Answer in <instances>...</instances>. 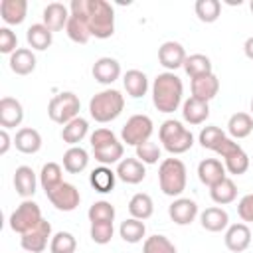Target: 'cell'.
<instances>
[{"instance_id": "1", "label": "cell", "mask_w": 253, "mask_h": 253, "mask_svg": "<svg viewBox=\"0 0 253 253\" xmlns=\"http://www.w3.org/2000/svg\"><path fill=\"white\" fill-rule=\"evenodd\" d=\"M69 12L87 20L91 38L107 40L115 34V10L105 0H71Z\"/></svg>"}, {"instance_id": "2", "label": "cell", "mask_w": 253, "mask_h": 253, "mask_svg": "<svg viewBox=\"0 0 253 253\" xmlns=\"http://www.w3.org/2000/svg\"><path fill=\"white\" fill-rule=\"evenodd\" d=\"M184 97V85L182 79L172 73L164 71L158 73L152 81V103L160 113H174L182 105Z\"/></svg>"}, {"instance_id": "3", "label": "cell", "mask_w": 253, "mask_h": 253, "mask_svg": "<svg viewBox=\"0 0 253 253\" xmlns=\"http://www.w3.org/2000/svg\"><path fill=\"white\" fill-rule=\"evenodd\" d=\"M188 172L186 164L180 158H164L158 166V186L162 194L170 198H180V194L186 190Z\"/></svg>"}, {"instance_id": "4", "label": "cell", "mask_w": 253, "mask_h": 253, "mask_svg": "<svg viewBox=\"0 0 253 253\" xmlns=\"http://www.w3.org/2000/svg\"><path fill=\"white\" fill-rule=\"evenodd\" d=\"M125 109V97L117 89H103L95 93L89 101V115L97 123H111L115 121Z\"/></svg>"}, {"instance_id": "5", "label": "cell", "mask_w": 253, "mask_h": 253, "mask_svg": "<svg viewBox=\"0 0 253 253\" xmlns=\"http://www.w3.org/2000/svg\"><path fill=\"white\" fill-rule=\"evenodd\" d=\"M158 138L170 154H184L194 146V134L180 121L168 119L158 128Z\"/></svg>"}, {"instance_id": "6", "label": "cell", "mask_w": 253, "mask_h": 253, "mask_svg": "<svg viewBox=\"0 0 253 253\" xmlns=\"http://www.w3.org/2000/svg\"><path fill=\"white\" fill-rule=\"evenodd\" d=\"M79 97L71 91H61L47 103V117L57 125H67L75 117H79Z\"/></svg>"}, {"instance_id": "7", "label": "cell", "mask_w": 253, "mask_h": 253, "mask_svg": "<svg viewBox=\"0 0 253 253\" xmlns=\"http://www.w3.org/2000/svg\"><path fill=\"white\" fill-rule=\"evenodd\" d=\"M215 154H219L223 158V166L229 174L233 176H241L249 170V156L247 152L241 148V144H237L233 138L225 136L221 140V144L217 146Z\"/></svg>"}, {"instance_id": "8", "label": "cell", "mask_w": 253, "mask_h": 253, "mask_svg": "<svg viewBox=\"0 0 253 253\" xmlns=\"http://www.w3.org/2000/svg\"><path fill=\"white\" fill-rule=\"evenodd\" d=\"M42 210L34 200H24L12 213H10V229L24 235L40 225L42 221Z\"/></svg>"}, {"instance_id": "9", "label": "cell", "mask_w": 253, "mask_h": 253, "mask_svg": "<svg viewBox=\"0 0 253 253\" xmlns=\"http://www.w3.org/2000/svg\"><path fill=\"white\" fill-rule=\"evenodd\" d=\"M154 130L152 119L148 115H132L121 128V138L128 146H138L146 140H150Z\"/></svg>"}, {"instance_id": "10", "label": "cell", "mask_w": 253, "mask_h": 253, "mask_svg": "<svg viewBox=\"0 0 253 253\" xmlns=\"http://www.w3.org/2000/svg\"><path fill=\"white\" fill-rule=\"evenodd\" d=\"M45 196L51 202V206L55 210H59V211H73L79 206V202H81L79 190L73 184H69V182H61L57 188H53Z\"/></svg>"}, {"instance_id": "11", "label": "cell", "mask_w": 253, "mask_h": 253, "mask_svg": "<svg viewBox=\"0 0 253 253\" xmlns=\"http://www.w3.org/2000/svg\"><path fill=\"white\" fill-rule=\"evenodd\" d=\"M51 237H53L51 235V223L47 219H42L38 227H34L32 231H28L20 237V245L28 253H42L47 247V243L51 241Z\"/></svg>"}, {"instance_id": "12", "label": "cell", "mask_w": 253, "mask_h": 253, "mask_svg": "<svg viewBox=\"0 0 253 253\" xmlns=\"http://www.w3.org/2000/svg\"><path fill=\"white\" fill-rule=\"evenodd\" d=\"M186 49L180 42H164L160 47H158V61L164 69L168 71H176L178 67H184V61H186Z\"/></svg>"}, {"instance_id": "13", "label": "cell", "mask_w": 253, "mask_h": 253, "mask_svg": "<svg viewBox=\"0 0 253 253\" xmlns=\"http://www.w3.org/2000/svg\"><path fill=\"white\" fill-rule=\"evenodd\" d=\"M168 215L176 225H190L198 215V204L190 198H176L168 206Z\"/></svg>"}, {"instance_id": "14", "label": "cell", "mask_w": 253, "mask_h": 253, "mask_svg": "<svg viewBox=\"0 0 253 253\" xmlns=\"http://www.w3.org/2000/svg\"><path fill=\"white\" fill-rule=\"evenodd\" d=\"M24 121V107L14 97L0 99V126L2 128H16Z\"/></svg>"}, {"instance_id": "15", "label": "cell", "mask_w": 253, "mask_h": 253, "mask_svg": "<svg viewBox=\"0 0 253 253\" xmlns=\"http://www.w3.org/2000/svg\"><path fill=\"white\" fill-rule=\"evenodd\" d=\"M225 166L221 160L217 158H204L200 164H198V178L204 186L208 188H213L215 184H219L221 180H225Z\"/></svg>"}, {"instance_id": "16", "label": "cell", "mask_w": 253, "mask_h": 253, "mask_svg": "<svg viewBox=\"0 0 253 253\" xmlns=\"http://www.w3.org/2000/svg\"><path fill=\"white\" fill-rule=\"evenodd\" d=\"M225 247L233 253H241L251 245V229L247 223H231L223 235Z\"/></svg>"}, {"instance_id": "17", "label": "cell", "mask_w": 253, "mask_h": 253, "mask_svg": "<svg viewBox=\"0 0 253 253\" xmlns=\"http://www.w3.org/2000/svg\"><path fill=\"white\" fill-rule=\"evenodd\" d=\"M93 79L101 85H111L121 77V63L115 57H99L93 63Z\"/></svg>"}, {"instance_id": "18", "label": "cell", "mask_w": 253, "mask_h": 253, "mask_svg": "<svg viewBox=\"0 0 253 253\" xmlns=\"http://www.w3.org/2000/svg\"><path fill=\"white\" fill-rule=\"evenodd\" d=\"M69 16H71V12H69V8L65 4H61V2H49L43 8V14H42L43 22L42 24L47 26L51 32H59V30H63L67 26Z\"/></svg>"}, {"instance_id": "19", "label": "cell", "mask_w": 253, "mask_h": 253, "mask_svg": "<svg viewBox=\"0 0 253 253\" xmlns=\"http://www.w3.org/2000/svg\"><path fill=\"white\" fill-rule=\"evenodd\" d=\"M117 178L125 184H140L146 176V168L138 158H123L117 164Z\"/></svg>"}, {"instance_id": "20", "label": "cell", "mask_w": 253, "mask_h": 253, "mask_svg": "<svg viewBox=\"0 0 253 253\" xmlns=\"http://www.w3.org/2000/svg\"><path fill=\"white\" fill-rule=\"evenodd\" d=\"M200 223L206 231H211V233H217V231H223L229 227V215L223 208L219 206H211V208H206L202 213H200Z\"/></svg>"}, {"instance_id": "21", "label": "cell", "mask_w": 253, "mask_h": 253, "mask_svg": "<svg viewBox=\"0 0 253 253\" xmlns=\"http://www.w3.org/2000/svg\"><path fill=\"white\" fill-rule=\"evenodd\" d=\"M217 93H219V79L215 77V73L192 79V97L194 99L210 103Z\"/></svg>"}, {"instance_id": "22", "label": "cell", "mask_w": 253, "mask_h": 253, "mask_svg": "<svg viewBox=\"0 0 253 253\" xmlns=\"http://www.w3.org/2000/svg\"><path fill=\"white\" fill-rule=\"evenodd\" d=\"M36 186H38L36 172L30 166H18L16 172H14V188H16V192L22 198L30 200L36 194Z\"/></svg>"}, {"instance_id": "23", "label": "cell", "mask_w": 253, "mask_h": 253, "mask_svg": "<svg viewBox=\"0 0 253 253\" xmlns=\"http://www.w3.org/2000/svg\"><path fill=\"white\" fill-rule=\"evenodd\" d=\"M208 117H210V103L194 99V97L182 103V119L188 125H202Z\"/></svg>"}, {"instance_id": "24", "label": "cell", "mask_w": 253, "mask_h": 253, "mask_svg": "<svg viewBox=\"0 0 253 253\" xmlns=\"http://www.w3.org/2000/svg\"><path fill=\"white\" fill-rule=\"evenodd\" d=\"M28 2L26 0H2L0 2V16L8 26H18L26 20Z\"/></svg>"}, {"instance_id": "25", "label": "cell", "mask_w": 253, "mask_h": 253, "mask_svg": "<svg viewBox=\"0 0 253 253\" xmlns=\"http://www.w3.org/2000/svg\"><path fill=\"white\" fill-rule=\"evenodd\" d=\"M123 85H125V91L128 93V97L140 99L148 91V77L140 69H128L123 75Z\"/></svg>"}, {"instance_id": "26", "label": "cell", "mask_w": 253, "mask_h": 253, "mask_svg": "<svg viewBox=\"0 0 253 253\" xmlns=\"http://www.w3.org/2000/svg\"><path fill=\"white\" fill-rule=\"evenodd\" d=\"M14 146L24 154H36L42 148V134L32 126H24L16 132Z\"/></svg>"}, {"instance_id": "27", "label": "cell", "mask_w": 253, "mask_h": 253, "mask_svg": "<svg viewBox=\"0 0 253 253\" xmlns=\"http://www.w3.org/2000/svg\"><path fill=\"white\" fill-rule=\"evenodd\" d=\"M10 69L16 75H30L36 69V55L30 47H18L12 55H10Z\"/></svg>"}, {"instance_id": "28", "label": "cell", "mask_w": 253, "mask_h": 253, "mask_svg": "<svg viewBox=\"0 0 253 253\" xmlns=\"http://www.w3.org/2000/svg\"><path fill=\"white\" fill-rule=\"evenodd\" d=\"M26 40H28L32 49L43 51L53 43V32L43 24H32L26 30Z\"/></svg>"}, {"instance_id": "29", "label": "cell", "mask_w": 253, "mask_h": 253, "mask_svg": "<svg viewBox=\"0 0 253 253\" xmlns=\"http://www.w3.org/2000/svg\"><path fill=\"white\" fill-rule=\"evenodd\" d=\"M89 132V123L83 117H75L61 128V140L67 142L69 146H77Z\"/></svg>"}, {"instance_id": "30", "label": "cell", "mask_w": 253, "mask_h": 253, "mask_svg": "<svg viewBox=\"0 0 253 253\" xmlns=\"http://www.w3.org/2000/svg\"><path fill=\"white\" fill-rule=\"evenodd\" d=\"M89 164V152L83 146H69L63 152V168L69 174H81Z\"/></svg>"}, {"instance_id": "31", "label": "cell", "mask_w": 253, "mask_h": 253, "mask_svg": "<svg viewBox=\"0 0 253 253\" xmlns=\"http://www.w3.org/2000/svg\"><path fill=\"white\" fill-rule=\"evenodd\" d=\"M115 182H117V172H113L109 166H103V164H101L99 168L91 170L89 184L93 186L95 192H99V194H109V192H113Z\"/></svg>"}, {"instance_id": "32", "label": "cell", "mask_w": 253, "mask_h": 253, "mask_svg": "<svg viewBox=\"0 0 253 253\" xmlns=\"http://www.w3.org/2000/svg\"><path fill=\"white\" fill-rule=\"evenodd\" d=\"M128 213L134 219H142V221L148 219L154 213V202H152V198L148 194H144V192L134 194L128 200Z\"/></svg>"}, {"instance_id": "33", "label": "cell", "mask_w": 253, "mask_h": 253, "mask_svg": "<svg viewBox=\"0 0 253 253\" xmlns=\"http://www.w3.org/2000/svg\"><path fill=\"white\" fill-rule=\"evenodd\" d=\"M253 130V117L249 113H233L227 121V132L229 136L235 138H245Z\"/></svg>"}, {"instance_id": "34", "label": "cell", "mask_w": 253, "mask_h": 253, "mask_svg": "<svg viewBox=\"0 0 253 253\" xmlns=\"http://www.w3.org/2000/svg\"><path fill=\"white\" fill-rule=\"evenodd\" d=\"M184 71L190 75V79H196V77H202V75H210V73H213L211 59L208 55H204V53H192L184 61Z\"/></svg>"}, {"instance_id": "35", "label": "cell", "mask_w": 253, "mask_h": 253, "mask_svg": "<svg viewBox=\"0 0 253 253\" xmlns=\"http://www.w3.org/2000/svg\"><path fill=\"white\" fill-rule=\"evenodd\" d=\"M123 154H125V146L123 142L115 140V142H109L105 146H99V148H93V156L97 162H101L103 166H109V164H119L123 160Z\"/></svg>"}, {"instance_id": "36", "label": "cell", "mask_w": 253, "mask_h": 253, "mask_svg": "<svg viewBox=\"0 0 253 253\" xmlns=\"http://www.w3.org/2000/svg\"><path fill=\"white\" fill-rule=\"evenodd\" d=\"M65 32H67V38L75 43H87L91 40V30H89V24L83 16H69V22L65 26Z\"/></svg>"}, {"instance_id": "37", "label": "cell", "mask_w": 253, "mask_h": 253, "mask_svg": "<svg viewBox=\"0 0 253 253\" xmlns=\"http://www.w3.org/2000/svg\"><path fill=\"white\" fill-rule=\"evenodd\" d=\"M210 198L213 200V204L217 206H227L237 198V186L231 178L221 180L219 184H215L213 188H210Z\"/></svg>"}, {"instance_id": "38", "label": "cell", "mask_w": 253, "mask_h": 253, "mask_svg": "<svg viewBox=\"0 0 253 253\" xmlns=\"http://www.w3.org/2000/svg\"><path fill=\"white\" fill-rule=\"evenodd\" d=\"M119 235L123 237V241L126 243H140L142 239H146V225L142 219H134V217H128L121 223L119 227Z\"/></svg>"}, {"instance_id": "39", "label": "cell", "mask_w": 253, "mask_h": 253, "mask_svg": "<svg viewBox=\"0 0 253 253\" xmlns=\"http://www.w3.org/2000/svg\"><path fill=\"white\" fill-rule=\"evenodd\" d=\"M61 182H63V170H61V166L57 162H47V164L42 166V170H40V184L45 190V194L51 192L53 188H57Z\"/></svg>"}, {"instance_id": "40", "label": "cell", "mask_w": 253, "mask_h": 253, "mask_svg": "<svg viewBox=\"0 0 253 253\" xmlns=\"http://www.w3.org/2000/svg\"><path fill=\"white\" fill-rule=\"evenodd\" d=\"M196 16L204 24H213L221 14V2L219 0H198L194 4Z\"/></svg>"}, {"instance_id": "41", "label": "cell", "mask_w": 253, "mask_h": 253, "mask_svg": "<svg viewBox=\"0 0 253 253\" xmlns=\"http://www.w3.org/2000/svg\"><path fill=\"white\" fill-rule=\"evenodd\" d=\"M142 253H178L176 245L166 237V235H150L142 243Z\"/></svg>"}, {"instance_id": "42", "label": "cell", "mask_w": 253, "mask_h": 253, "mask_svg": "<svg viewBox=\"0 0 253 253\" xmlns=\"http://www.w3.org/2000/svg\"><path fill=\"white\" fill-rule=\"evenodd\" d=\"M227 134L219 128V126H215V125H210V126H204L202 130H200V136H198V140H200V144H202V148H208V150H217V146L221 144V140L225 138Z\"/></svg>"}, {"instance_id": "43", "label": "cell", "mask_w": 253, "mask_h": 253, "mask_svg": "<svg viewBox=\"0 0 253 253\" xmlns=\"http://www.w3.org/2000/svg\"><path fill=\"white\" fill-rule=\"evenodd\" d=\"M115 213H117V211H115V206H113L111 202L99 200V202H95V204L89 208L87 217H89L91 223H95V221H111V223H113Z\"/></svg>"}, {"instance_id": "44", "label": "cell", "mask_w": 253, "mask_h": 253, "mask_svg": "<svg viewBox=\"0 0 253 253\" xmlns=\"http://www.w3.org/2000/svg\"><path fill=\"white\" fill-rule=\"evenodd\" d=\"M75 249H77V241H75L73 233H69V231L53 233V237L49 241V251L51 253H75Z\"/></svg>"}, {"instance_id": "45", "label": "cell", "mask_w": 253, "mask_h": 253, "mask_svg": "<svg viewBox=\"0 0 253 253\" xmlns=\"http://www.w3.org/2000/svg\"><path fill=\"white\" fill-rule=\"evenodd\" d=\"M134 148H136V158L142 164H158V160L162 156L160 146L156 142H152V140H146V142H142V144H138Z\"/></svg>"}, {"instance_id": "46", "label": "cell", "mask_w": 253, "mask_h": 253, "mask_svg": "<svg viewBox=\"0 0 253 253\" xmlns=\"http://www.w3.org/2000/svg\"><path fill=\"white\" fill-rule=\"evenodd\" d=\"M113 233H115V227L111 221H95L91 223V229H89V235L97 245H107L113 239Z\"/></svg>"}, {"instance_id": "47", "label": "cell", "mask_w": 253, "mask_h": 253, "mask_svg": "<svg viewBox=\"0 0 253 253\" xmlns=\"http://www.w3.org/2000/svg\"><path fill=\"white\" fill-rule=\"evenodd\" d=\"M18 49V38L10 28H0V51L2 53H14Z\"/></svg>"}, {"instance_id": "48", "label": "cell", "mask_w": 253, "mask_h": 253, "mask_svg": "<svg viewBox=\"0 0 253 253\" xmlns=\"http://www.w3.org/2000/svg\"><path fill=\"white\" fill-rule=\"evenodd\" d=\"M115 140H119V138L115 136V132H113L111 128H97V130L91 132V136H89L91 148H99V146H105V144L115 142Z\"/></svg>"}, {"instance_id": "49", "label": "cell", "mask_w": 253, "mask_h": 253, "mask_svg": "<svg viewBox=\"0 0 253 253\" xmlns=\"http://www.w3.org/2000/svg\"><path fill=\"white\" fill-rule=\"evenodd\" d=\"M237 213L241 221H253V194H245L237 204Z\"/></svg>"}, {"instance_id": "50", "label": "cell", "mask_w": 253, "mask_h": 253, "mask_svg": "<svg viewBox=\"0 0 253 253\" xmlns=\"http://www.w3.org/2000/svg\"><path fill=\"white\" fill-rule=\"evenodd\" d=\"M12 142H14V140L10 138L8 128H2V130H0V154H2V156L10 150V144H12Z\"/></svg>"}, {"instance_id": "51", "label": "cell", "mask_w": 253, "mask_h": 253, "mask_svg": "<svg viewBox=\"0 0 253 253\" xmlns=\"http://www.w3.org/2000/svg\"><path fill=\"white\" fill-rule=\"evenodd\" d=\"M243 51H245V57L253 61V36L245 40V43H243Z\"/></svg>"}, {"instance_id": "52", "label": "cell", "mask_w": 253, "mask_h": 253, "mask_svg": "<svg viewBox=\"0 0 253 253\" xmlns=\"http://www.w3.org/2000/svg\"><path fill=\"white\" fill-rule=\"evenodd\" d=\"M249 8H251V14H253V0L249 2Z\"/></svg>"}, {"instance_id": "53", "label": "cell", "mask_w": 253, "mask_h": 253, "mask_svg": "<svg viewBox=\"0 0 253 253\" xmlns=\"http://www.w3.org/2000/svg\"><path fill=\"white\" fill-rule=\"evenodd\" d=\"M251 117H253V99H251Z\"/></svg>"}]
</instances>
